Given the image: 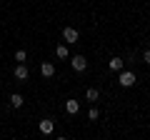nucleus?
<instances>
[{
    "label": "nucleus",
    "mask_w": 150,
    "mask_h": 140,
    "mask_svg": "<svg viewBox=\"0 0 150 140\" xmlns=\"http://www.w3.org/2000/svg\"><path fill=\"white\" fill-rule=\"evenodd\" d=\"M120 85H123V88L135 85V73H130V70H120Z\"/></svg>",
    "instance_id": "nucleus-1"
},
{
    "label": "nucleus",
    "mask_w": 150,
    "mask_h": 140,
    "mask_svg": "<svg viewBox=\"0 0 150 140\" xmlns=\"http://www.w3.org/2000/svg\"><path fill=\"white\" fill-rule=\"evenodd\" d=\"M70 65H73V70H75V73H83V70L88 68V60L83 58V55H75V58L70 60Z\"/></svg>",
    "instance_id": "nucleus-2"
},
{
    "label": "nucleus",
    "mask_w": 150,
    "mask_h": 140,
    "mask_svg": "<svg viewBox=\"0 0 150 140\" xmlns=\"http://www.w3.org/2000/svg\"><path fill=\"white\" fill-rule=\"evenodd\" d=\"M63 38H65V43H78L80 33L75 30V28H65V30H63Z\"/></svg>",
    "instance_id": "nucleus-3"
},
{
    "label": "nucleus",
    "mask_w": 150,
    "mask_h": 140,
    "mask_svg": "<svg viewBox=\"0 0 150 140\" xmlns=\"http://www.w3.org/2000/svg\"><path fill=\"white\" fill-rule=\"evenodd\" d=\"M123 65H125V60H123V58H110L108 68H110L112 73H120V70H123Z\"/></svg>",
    "instance_id": "nucleus-4"
},
{
    "label": "nucleus",
    "mask_w": 150,
    "mask_h": 140,
    "mask_svg": "<svg viewBox=\"0 0 150 140\" xmlns=\"http://www.w3.org/2000/svg\"><path fill=\"white\" fill-rule=\"evenodd\" d=\"M53 130H55V123H53V120H48V118H45V120H40V133L50 135Z\"/></svg>",
    "instance_id": "nucleus-5"
},
{
    "label": "nucleus",
    "mask_w": 150,
    "mask_h": 140,
    "mask_svg": "<svg viewBox=\"0 0 150 140\" xmlns=\"http://www.w3.org/2000/svg\"><path fill=\"white\" fill-rule=\"evenodd\" d=\"M40 73H43L45 78H53L55 75V65L53 63H43V65H40Z\"/></svg>",
    "instance_id": "nucleus-6"
},
{
    "label": "nucleus",
    "mask_w": 150,
    "mask_h": 140,
    "mask_svg": "<svg viewBox=\"0 0 150 140\" xmlns=\"http://www.w3.org/2000/svg\"><path fill=\"white\" fill-rule=\"evenodd\" d=\"M65 110H68L70 115H75L78 110H80V103H78V100L73 98V100H68V103H65Z\"/></svg>",
    "instance_id": "nucleus-7"
},
{
    "label": "nucleus",
    "mask_w": 150,
    "mask_h": 140,
    "mask_svg": "<svg viewBox=\"0 0 150 140\" xmlns=\"http://www.w3.org/2000/svg\"><path fill=\"white\" fill-rule=\"evenodd\" d=\"M15 78H18V80H25V78H28V65H15Z\"/></svg>",
    "instance_id": "nucleus-8"
},
{
    "label": "nucleus",
    "mask_w": 150,
    "mask_h": 140,
    "mask_svg": "<svg viewBox=\"0 0 150 140\" xmlns=\"http://www.w3.org/2000/svg\"><path fill=\"white\" fill-rule=\"evenodd\" d=\"M85 95H88V100H90V103H95L98 98H100V90H98V88H88Z\"/></svg>",
    "instance_id": "nucleus-9"
},
{
    "label": "nucleus",
    "mask_w": 150,
    "mask_h": 140,
    "mask_svg": "<svg viewBox=\"0 0 150 140\" xmlns=\"http://www.w3.org/2000/svg\"><path fill=\"white\" fill-rule=\"evenodd\" d=\"M10 103H13V108H20V105H23V95L13 93V95H10Z\"/></svg>",
    "instance_id": "nucleus-10"
},
{
    "label": "nucleus",
    "mask_w": 150,
    "mask_h": 140,
    "mask_svg": "<svg viewBox=\"0 0 150 140\" xmlns=\"http://www.w3.org/2000/svg\"><path fill=\"white\" fill-rule=\"evenodd\" d=\"M55 55H58V58H68V45H58V48H55Z\"/></svg>",
    "instance_id": "nucleus-11"
},
{
    "label": "nucleus",
    "mask_w": 150,
    "mask_h": 140,
    "mask_svg": "<svg viewBox=\"0 0 150 140\" xmlns=\"http://www.w3.org/2000/svg\"><path fill=\"white\" fill-rule=\"evenodd\" d=\"M25 58H28L25 50H18V53H15V60H18V63H25Z\"/></svg>",
    "instance_id": "nucleus-12"
},
{
    "label": "nucleus",
    "mask_w": 150,
    "mask_h": 140,
    "mask_svg": "<svg viewBox=\"0 0 150 140\" xmlns=\"http://www.w3.org/2000/svg\"><path fill=\"white\" fill-rule=\"evenodd\" d=\"M98 115H100V113H98V108L93 105V108H90V113H88V118H90V120H98Z\"/></svg>",
    "instance_id": "nucleus-13"
},
{
    "label": "nucleus",
    "mask_w": 150,
    "mask_h": 140,
    "mask_svg": "<svg viewBox=\"0 0 150 140\" xmlns=\"http://www.w3.org/2000/svg\"><path fill=\"white\" fill-rule=\"evenodd\" d=\"M143 60H145V63H150V50H145V53H143Z\"/></svg>",
    "instance_id": "nucleus-14"
}]
</instances>
